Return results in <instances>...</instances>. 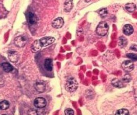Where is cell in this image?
<instances>
[{"label": "cell", "instance_id": "cell-23", "mask_svg": "<svg viewBox=\"0 0 137 115\" xmlns=\"http://www.w3.org/2000/svg\"><path fill=\"white\" fill-rule=\"evenodd\" d=\"M127 57L129 58H130L133 61H137V55L134 53H127L126 55Z\"/></svg>", "mask_w": 137, "mask_h": 115}, {"label": "cell", "instance_id": "cell-20", "mask_svg": "<svg viewBox=\"0 0 137 115\" xmlns=\"http://www.w3.org/2000/svg\"><path fill=\"white\" fill-rule=\"evenodd\" d=\"M129 114V112L128 110L126 109H121L118 110L117 111L116 115H127Z\"/></svg>", "mask_w": 137, "mask_h": 115}, {"label": "cell", "instance_id": "cell-24", "mask_svg": "<svg viewBox=\"0 0 137 115\" xmlns=\"http://www.w3.org/2000/svg\"><path fill=\"white\" fill-rule=\"evenodd\" d=\"M74 111L71 108H68L64 111V113L66 115H73L74 114Z\"/></svg>", "mask_w": 137, "mask_h": 115}, {"label": "cell", "instance_id": "cell-16", "mask_svg": "<svg viewBox=\"0 0 137 115\" xmlns=\"http://www.w3.org/2000/svg\"><path fill=\"white\" fill-rule=\"evenodd\" d=\"M127 44V39L124 36L119 37V45L121 48H124Z\"/></svg>", "mask_w": 137, "mask_h": 115}, {"label": "cell", "instance_id": "cell-11", "mask_svg": "<svg viewBox=\"0 0 137 115\" xmlns=\"http://www.w3.org/2000/svg\"><path fill=\"white\" fill-rule=\"evenodd\" d=\"M44 66L47 71H51L53 70V61L51 59L47 58L45 60Z\"/></svg>", "mask_w": 137, "mask_h": 115}, {"label": "cell", "instance_id": "cell-18", "mask_svg": "<svg viewBox=\"0 0 137 115\" xmlns=\"http://www.w3.org/2000/svg\"><path fill=\"white\" fill-rule=\"evenodd\" d=\"M126 9L129 12H132L134 11L136 9V6L133 3H128L125 5Z\"/></svg>", "mask_w": 137, "mask_h": 115}, {"label": "cell", "instance_id": "cell-4", "mask_svg": "<svg viewBox=\"0 0 137 115\" xmlns=\"http://www.w3.org/2000/svg\"><path fill=\"white\" fill-rule=\"evenodd\" d=\"M34 105L35 107L39 109L44 108L47 104V102L44 97H38L35 99L34 101Z\"/></svg>", "mask_w": 137, "mask_h": 115}, {"label": "cell", "instance_id": "cell-12", "mask_svg": "<svg viewBox=\"0 0 137 115\" xmlns=\"http://www.w3.org/2000/svg\"><path fill=\"white\" fill-rule=\"evenodd\" d=\"M134 28L132 25L127 24L124 26L123 28V32L125 35H130L134 32Z\"/></svg>", "mask_w": 137, "mask_h": 115}, {"label": "cell", "instance_id": "cell-13", "mask_svg": "<svg viewBox=\"0 0 137 115\" xmlns=\"http://www.w3.org/2000/svg\"><path fill=\"white\" fill-rule=\"evenodd\" d=\"M73 7V0H66L64 3V11L66 12H69L71 11Z\"/></svg>", "mask_w": 137, "mask_h": 115}, {"label": "cell", "instance_id": "cell-17", "mask_svg": "<svg viewBox=\"0 0 137 115\" xmlns=\"http://www.w3.org/2000/svg\"><path fill=\"white\" fill-rule=\"evenodd\" d=\"M111 84L114 87L119 88H122L124 87V84L121 82V81L116 78L112 80Z\"/></svg>", "mask_w": 137, "mask_h": 115}, {"label": "cell", "instance_id": "cell-6", "mask_svg": "<svg viewBox=\"0 0 137 115\" xmlns=\"http://www.w3.org/2000/svg\"><path fill=\"white\" fill-rule=\"evenodd\" d=\"M8 58L11 62L15 63L19 60V55L17 51L10 50L8 51Z\"/></svg>", "mask_w": 137, "mask_h": 115}, {"label": "cell", "instance_id": "cell-1", "mask_svg": "<svg viewBox=\"0 0 137 115\" xmlns=\"http://www.w3.org/2000/svg\"><path fill=\"white\" fill-rule=\"evenodd\" d=\"M78 88V83L74 77H71L68 79L65 85L66 90L69 92H73L77 90Z\"/></svg>", "mask_w": 137, "mask_h": 115}, {"label": "cell", "instance_id": "cell-22", "mask_svg": "<svg viewBox=\"0 0 137 115\" xmlns=\"http://www.w3.org/2000/svg\"><path fill=\"white\" fill-rule=\"evenodd\" d=\"M132 78L131 75L128 74H126L124 76V77L122 79V81L124 82L128 83L131 81Z\"/></svg>", "mask_w": 137, "mask_h": 115}, {"label": "cell", "instance_id": "cell-9", "mask_svg": "<svg viewBox=\"0 0 137 115\" xmlns=\"http://www.w3.org/2000/svg\"><path fill=\"white\" fill-rule=\"evenodd\" d=\"M64 24L63 19L61 17H58L54 20L52 23V26L56 28H59L62 27Z\"/></svg>", "mask_w": 137, "mask_h": 115}, {"label": "cell", "instance_id": "cell-7", "mask_svg": "<svg viewBox=\"0 0 137 115\" xmlns=\"http://www.w3.org/2000/svg\"><path fill=\"white\" fill-rule=\"evenodd\" d=\"M39 41L43 47L52 44L55 41V39L52 37H45L40 39Z\"/></svg>", "mask_w": 137, "mask_h": 115}, {"label": "cell", "instance_id": "cell-27", "mask_svg": "<svg viewBox=\"0 0 137 115\" xmlns=\"http://www.w3.org/2000/svg\"><path fill=\"white\" fill-rule=\"evenodd\" d=\"M105 77H106V76H105V75L103 74H101V78L102 79H105Z\"/></svg>", "mask_w": 137, "mask_h": 115}, {"label": "cell", "instance_id": "cell-5", "mask_svg": "<svg viewBox=\"0 0 137 115\" xmlns=\"http://www.w3.org/2000/svg\"><path fill=\"white\" fill-rule=\"evenodd\" d=\"M123 69L126 72H129L134 70V63L131 61L126 60L124 61L121 65Z\"/></svg>", "mask_w": 137, "mask_h": 115}, {"label": "cell", "instance_id": "cell-14", "mask_svg": "<svg viewBox=\"0 0 137 115\" xmlns=\"http://www.w3.org/2000/svg\"><path fill=\"white\" fill-rule=\"evenodd\" d=\"M28 20L29 23L31 25H34L37 21V19L36 15L31 12H29L28 14Z\"/></svg>", "mask_w": 137, "mask_h": 115}, {"label": "cell", "instance_id": "cell-8", "mask_svg": "<svg viewBox=\"0 0 137 115\" xmlns=\"http://www.w3.org/2000/svg\"><path fill=\"white\" fill-rule=\"evenodd\" d=\"M42 47L43 46L41 44L39 39H38L34 41V42L31 45V50L32 52L36 53L39 52Z\"/></svg>", "mask_w": 137, "mask_h": 115}, {"label": "cell", "instance_id": "cell-10", "mask_svg": "<svg viewBox=\"0 0 137 115\" xmlns=\"http://www.w3.org/2000/svg\"><path fill=\"white\" fill-rule=\"evenodd\" d=\"M34 87L36 90L39 93H42L45 91V84L41 81L37 82L34 85Z\"/></svg>", "mask_w": 137, "mask_h": 115}, {"label": "cell", "instance_id": "cell-25", "mask_svg": "<svg viewBox=\"0 0 137 115\" xmlns=\"http://www.w3.org/2000/svg\"><path fill=\"white\" fill-rule=\"evenodd\" d=\"M130 49L135 52H137V45L135 44L132 45L130 47Z\"/></svg>", "mask_w": 137, "mask_h": 115}, {"label": "cell", "instance_id": "cell-3", "mask_svg": "<svg viewBox=\"0 0 137 115\" xmlns=\"http://www.w3.org/2000/svg\"><path fill=\"white\" fill-rule=\"evenodd\" d=\"M28 39L25 36L20 35L15 38L14 43L15 45L19 48H22L27 44Z\"/></svg>", "mask_w": 137, "mask_h": 115}, {"label": "cell", "instance_id": "cell-29", "mask_svg": "<svg viewBox=\"0 0 137 115\" xmlns=\"http://www.w3.org/2000/svg\"><path fill=\"white\" fill-rule=\"evenodd\" d=\"M97 71H98V70H97V69H96V71H95V74H98V73H97Z\"/></svg>", "mask_w": 137, "mask_h": 115}, {"label": "cell", "instance_id": "cell-26", "mask_svg": "<svg viewBox=\"0 0 137 115\" xmlns=\"http://www.w3.org/2000/svg\"><path fill=\"white\" fill-rule=\"evenodd\" d=\"M115 53L117 57L119 58L120 57V52L119 51L118 49H116L115 50Z\"/></svg>", "mask_w": 137, "mask_h": 115}, {"label": "cell", "instance_id": "cell-15", "mask_svg": "<svg viewBox=\"0 0 137 115\" xmlns=\"http://www.w3.org/2000/svg\"><path fill=\"white\" fill-rule=\"evenodd\" d=\"M1 66L3 71L6 73L11 72L13 69L12 66L9 63L7 62H4L2 63Z\"/></svg>", "mask_w": 137, "mask_h": 115}, {"label": "cell", "instance_id": "cell-2", "mask_svg": "<svg viewBox=\"0 0 137 115\" xmlns=\"http://www.w3.org/2000/svg\"><path fill=\"white\" fill-rule=\"evenodd\" d=\"M109 28V25L106 22H101L97 28L96 32L99 35L104 36L107 34Z\"/></svg>", "mask_w": 137, "mask_h": 115}, {"label": "cell", "instance_id": "cell-21", "mask_svg": "<svg viewBox=\"0 0 137 115\" xmlns=\"http://www.w3.org/2000/svg\"><path fill=\"white\" fill-rule=\"evenodd\" d=\"M99 14L102 18H105L108 14V11L106 8H104L100 10Z\"/></svg>", "mask_w": 137, "mask_h": 115}, {"label": "cell", "instance_id": "cell-19", "mask_svg": "<svg viewBox=\"0 0 137 115\" xmlns=\"http://www.w3.org/2000/svg\"><path fill=\"white\" fill-rule=\"evenodd\" d=\"M9 106H10V104L9 102L6 100H3L1 102L0 109L2 110H5L9 108Z\"/></svg>", "mask_w": 137, "mask_h": 115}, {"label": "cell", "instance_id": "cell-28", "mask_svg": "<svg viewBox=\"0 0 137 115\" xmlns=\"http://www.w3.org/2000/svg\"><path fill=\"white\" fill-rule=\"evenodd\" d=\"M85 2H86V3H88V2H90L91 1V0H84Z\"/></svg>", "mask_w": 137, "mask_h": 115}]
</instances>
